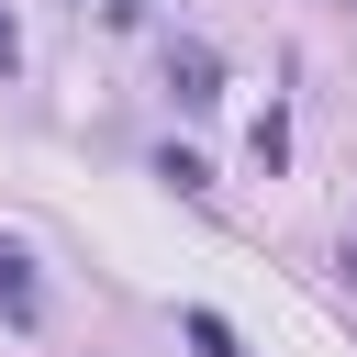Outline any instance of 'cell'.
Instances as JSON below:
<instances>
[{"label":"cell","instance_id":"cell-5","mask_svg":"<svg viewBox=\"0 0 357 357\" xmlns=\"http://www.w3.org/2000/svg\"><path fill=\"white\" fill-rule=\"evenodd\" d=\"M346 11H357V0H346Z\"/></svg>","mask_w":357,"mask_h":357},{"label":"cell","instance_id":"cell-1","mask_svg":"<svg viewBox=\"0 0 357 357\" xmlns=\"http://www.w3.org/2000/svg\"><path fill=\"white\" fill-rule=\"evenodd\" d=\"M0 324H22V335L45 324V290H33V257H22L11 234H0Z\"/></svg>","mask_w":357,"mask_h":357},{"label":"cell","instance_id":"cell-2","mask_svg":"<svg viewBox=\"0 0 357 357\" xmlns=\"http://www.w3.org/2000/svg\"><path fill=\"white\" fill-rule=\"evenodd\" d=\"M167 89H178V112H212V100H223V67H212V45H178V56H167Z\"/></svg>","mask_w":357,"mask_h":357},{"label":"cell","instance_id":"cell-3","mask_svg":"<svg viewBox=\"0 0 357 357\" xmlns=\"http://www.w3.org/2000/svg\"><path fill=\"white\" fill-rule=\"evenodd\" d=\"M190 346H201V357H245V346H234V324H223V312H190Z\"/></svg>","mask_w":357,"mask_h":357},{"label":"cell","instance_id":"cell-4","mask_svg":"<svg viewBox=\"0 0 357 357\" xmlns=\"http://www.w3.org/2000/svg\"><path fill=\"white\" fill-rule=\"evenodd\" d=\"M11 67H22V33H11V11H0V78H11Z\"/></svg>","mask_w":357,"mask_h":357}]
</instances>
